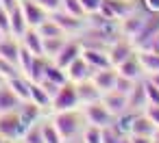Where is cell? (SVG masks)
<instances>
[{
	"instance_id": "obj_1",
	"label": "cell",
	"mask_w": 159,
	"mask_h": 143,
	"mask_svg": "<svg viewBox=\"0 0 159 143\" xmlns=\"http://www.w3.org/2000/svg\"><path fill=\"white\" fill-rule=\"evenodd\" d=\"M52 124L59 130V134L63 137L66 143H72L85 128V117L81 108H72V111H52Z\"/></svg>"
},
{
	"instance_id": "obj_2",
	"label": "cell",
	"mask_w": 159,
	"mask_h": 143,
	"mask_svg": "<svg viewBox=\"0 0 159 143\" xmlns=\"http://www.w3.org/2000/svg\"><path fill=\"white\" fill-rule=\"evenodd\" d=\"M72 108H81V100H79V91H76V82H63L57 91V95L52 98V111H72Z\"/></svg>"
},
{
	"instance_id": "obj_3",
	"label": "cell",
	"mask_w": 159,
	"mask_h": 143,
	"mask_svg": "<svg viewBox=\"0 0 159 143\" xmlns=\"http://www.w3.org/2000/svg\"><path fill=\"white\" fill-rule=\"evenodd\" d=\"M24 124L20 119L18 111H9V113H0V137L7 141H20L24 134Z\"/></svg>"
},
{
	"instance_id": "obj_4",
	"label": "cell",
	"mask_w": 159,
	"mask_h": 143,
	"mask_svg": "<svg viewBox=\"0 0 159 143\" xmlns=\"http://www.w3.org/2000/svg\"><path fill=\"white\" fill-rule=\"evenodd\" d=\"M83 111V117H85V124L89 126H98V128H107L116 121V117L107 111V106L98 100V102H92V104H85L81 106Z\"/></svg>"
},
{
	"instance_id": "obj_5",
	"label": "cell",
	"mask_w": 159,
	"mask_h": 143,
	"mask_svg": "<svg viewBox=\"0 0 159 143\" xmlns=\"http://www.w3.org/2000/svg\"><path fill=\"white\" fill-rule=\"evenodd\" d=\"M50 18L63 28V33L66 35H79V33H83L85 31V26H87V20L85 18H76V15H70V13H66V11H55V13H50Z\"/></svg>"
},
{
	"instance_id": "obj_6",
	"label": "cell",
	"mask_w": 159,
	"mask_h": 143,
	"mask_svg": "<svg viewBox=\"0 0 159 143\" xmlns=\"http://www.w3.org/2000/svg\"><path fill=\"white\" fill-rule=\"evenodd\" d=\"M107 54H109L111 65L116 67V65H120L124 59H129V57L135 54V46H133L131 39H126V37H118L113 44L107 46Z\"/></svg>"
},
{
	"instance_id": "obj_7",
	"label": "cell",
	"mask_w": 159,
	"mask_h": 143,
	"mask_svg": "<svg viewBox=\"0 0 159 143\" xmlns=\"http://www.w3.org/2000/svg\"><path fill=\"white\" fill-rule=\"evenodd\" d=\"M81 54H83V44H81V39H79V37H76V39H66L61 52L55 57L52 63H57L61 69H66V67H68L72 61H76Z\"/></svg>"
},
{
	"instance_id": "obj_8",
	"label": "cell",
	"mask_w": 159,
	"mask_h": 143,
	"mask_svg": "<svg viewBox=\"0 0 159 143\" xmlns=\"http://www.w3.org/2000/svg\"><path fill=\"white\" fill-rule=\"evenodd\" d=\"M100 102L107 106V111H109L113 117H118V115H122V113H126V111H129L126 93H122V91H116V89H111V91H105V93H102V98H100Z\"/></svg>"
},
{
	"instance_id": "obj_9",
	"label": "cell",
	"mask_w": 159,
	"mask_h": 143,
	"mask_svg": "<svg viewBox=\"0 0 159 143\" xmlns=\"http://www.w3.org/2000/svg\"><path fill=\"white\" fill-rule=\"evenodd\" d=\"M94 72H96V69H94V67L83 59V54L66 67V76H68V80H70V82H83V80H89Z\"/></svg>"
},
{
	"instance_id": "obj_10",
	"label": "cell",
	"mask_w": 159,
	"mask_h": 143,
	"mask_svg": "<svg viewBox=\"0 0 159 143\" xmlns=\"http://www.w3.org/2000/svg\"><path fill=\"white\" fill-rule=\"evenodd\" d=\"M20 7H22L24 18H26V22H29L31 28H37V26H39L44 20H48V15H50L42 5L35 2V0H20Z\"/></svg>"
},
{
	"instance_id": "obj_11",
	"label": "cell",
	"mask_w": 159,
	"mask_h": 143,
	"mask_svg": "<svg viewBox=\"0 0 159 143\" xmlns=\"http://www.w3.org/2000/svg\"><path fill=\"white\" fill-rule=\"evenodd\" d=\"M92 82L105 93V91H111V89H116V82H118V69L113 67V65H109V67H102V69H96L94 74H92Z\"/></svg>"
},
{
	"instance_id": "obj_12",
	"label": "cell",
	"mask_w": 159,
	"mask_h": 143,
	"mask_svg": "<svg viewBox=\"0 0 159 143\" xmlns=\"http://www.w3.org/2000/svg\"><path fill=\"white\" fill-rule=\"evenodd\" d=\"M126 102H129V111H133V113H142L148 106V98H146V89H144V78L135 80L133 89L126 93Z\"/></svg>"
},
{
	"instance_id": "obj_13",
	"label": "cell",
	"mask_w": 159,
	"mask_h": 143,
	"mask_svg": "<svg viewBox=\"0 0 159 143\" xmlns=\"http://www.w3.org/2000/svg\"><path fill=\"white\" fill-rule=\"evenodd\" d=\"M83 59L94 69H102V67H109L111 65L109 54H107V48H98V46H83Z\"/></svg>"
},
{
	"instance_id": "obj_14",
	"label": "cell",
	"mask_w": 159,
	"mask_h": 143,
	"mask_svg": "<svg viewBox=\"0 0 159 143\" xmlns=\"http://www.w3.org/2000/svg\"><path fill=\"white\" fill-rule=\"evenodd\" d=\"M20 48H22V44L16 35H2L0 37V57L16 63V65H18V59H20Z\"/></svg>"
},
{
	"instance_id": "obj_15",
	"label": "cell",
	"mask_w": 159,
	"mask_h": 143,
	"mask_svg": "<svg viewBox=\"0 0 159 143\" xmlns=\"http://www.w3.org/2000/svg\"><path fill=\"white\" fill-rule=\"evenodd\" d=\"M116 69H118L120 76L131 78V80H139V78H144V72H142V65H139V59H137V50H135L133 57H129V59H124L120 65H116Z\"/></svg>"
},
{
	"instance_id": "obj_16",
	"label": "cell",
	"mask_w": 159,
	"mask_h": 143,
	"mask_svg": "<svg viewBox=\"0 0 159 143\" xmlns=\"http://www.w3.org/2000/svg\"><path fill=\"white\" fill-rule=\"evenodd\" d=\"M76 91H79V100H81V106L85 104H92V102H98L102 98V91L89 80H83V82H76Z\"/></svg>"
},
{
	"instance_id": "obj_17",
	"label": "cell",
	"mask_w": 159,
	"mask_h": 143,
	"mask_svg": "<svg viewBox=\"0 0 159 143\" xmlns=\"http://www.w3.org/2000/svg\"><path fill=\"white\" fill-rule=\"evenodd\" d=\"M155 124L150 121V117L142 111V113H135V117H133V121H131V130H129V134H139V137H152V132H155Z\"/></svg>"
},
{
	"instance_id": "obj_18",
	"label": "cell",
	"mask_w": 159,
	"mask_h": 143,
	"mask_svg": "<svg viewBox=\"0 0 159 143\" xmlns=\"http://www.w3.org/2000/svg\"><path fill=\"white\" fill-rule=\"evenodd\" d=\"M22 102H24V100H20V98L13 93V89L7 85V80H5L2 85H0V113L18 111Z\"/></svg>"
},
{
	"instance_id": "obj_19",
	"label": "cell",
	"mask_w": 159,
	"mask_h": 143,
	"mask_svg": "<svg viewBox=\"0 0 159 143\" xmlns=\"http://www.w3.org/2000/svg\"><path fill=\"white\" fill-rule=\"evenodd\" d=\"M20 44L31 50L35 57H44V37L37 33V28H29L22 37H20Z\"/></svg>"
},
{
	"instance_id": "obj_20",
	"label": "cell",
	"mask_w": 159,
	"mask_h": 143,
	"mask_svg": "<svg viewBox=\"0 0 159 143\" xmlns=\"http://www.w3.org/2000/svg\"><path fill=\"white\" fill-rule=\"evenodd\" d=\"M137 59H139L144 76H152V74L159 72V52H155V50H137Z\"/></svg>"
},
{
	"instance_id": "obj_21",
	"label": "cell",
	"mask_w": 159,
	"mask_h": 143,
	"mask_svg": "<svg viewBox=\"0 0 159 143\" xmlns=\"http://www.w3.org/2000/svg\"><path fill=\"white\" fill-rule=\"evenodd\" d=\"M42 111H44V108H42V106H37L35 102H31V100H24V102L20 104V108H18V113H20V119H22L24 128L33 126V124L39 119Z\"/></svg>"
},
{
	"instance_id": "obj_22",
	"label": "cell",
	"mask_w": 159,
	"mask_h": 143,
	"mask_svg": "<svg viewBox=\"0 0 159 143\" xmlns=\"http://www.w3.org/2000/svg\"><path fill=\"white\" fill-rule=\"evenodd\" d=\"M7 85L13 89V93H16L20 100H31V80H29L24 74H18V76L9 78Z\"/></svg>"
},
{
	"instance_id": "obj_23",
	"label": "cell",
	"mask_w": 159,
	"mask_h": 143,
	"mask_svg": "<svg viewBox=\"0 0 159 143\" xmlns=\"http://www.w3.org/2000/svg\"><path fill=\"white\" fill-rule=\"evenodd\" d=\"M9 13H11V35H16V37L20 39V37H22L31 26H29V22H26L24 11H22V7H20V5H18L16 9H11Z\"/></svg>"
},
{
	"instance_id": "obj_24",
	"label": "cell",
	"mask_w": 159,
	"mask_h": 143,
	"mask_svg": "<svg viewBox=\"0 0 159 143\" xmlns=\"http://www.w3.org/2000/svg\"><path fill=\"white\" fill-rule=\"evenodd\" d=\"M48 63H50V59H46V57H35V59H33V63H31V69L26 72V78H29V80H33V82L44 80L46 69H48Z\"/></svg>"
},
{
	"instance_id": "obj_25",
	"label": "cell",
	"mask_w": 159,
	"mask_h": 143,
	"mask_svg": "<svg viewBox=\"0 0 159 143\" xmlns=\"http://www.w3.org/2000/svg\"><path fill=\"white\" fill-rule=\"evenodd\" d=\"M31 102H35L42 108H52V98L44 91L39 82H33V80H31Z\"/></svg>"
},
{
	"instance_id": "obj_26",
	"label": "cell",
	"mask_w": 159,
	"mask_h": 143,
	"mask_svg": "<svg viewBox=\"0 0 159 143\" xmlns=\"http://www.w3.org/2000/svg\"><path fill=\"white\" fill-rule=\"evenodd\" d=\"M37 33H39L44 39H46V37H68V35L63 33V28H61L50 15H48V20H44V22L37 26Z\"/></svg>"
},
{
	"instance_id": "obj_27",
	"label": "cell",
	"mask_w": 159,
	"mask_h": 143,
	"mask_svg": "<svg viewBox=\"0 0 159 143\" xmlns=\"http://www.w3.org/2000/svg\"><path fill=\"white\" fill-rule=\"evenodd\" d=\"M66 39H68V37H46V39H44V57L50 59V61H55V57L61 52Z\"/></svg>"
},
{
	"instance_id": "obj_28",
	"label": "cell",
	"mask_w": 159,
	"mask_h": 143,
	"mask_svg": "<svg viewBox=\"0 0 159 143\" xmlns=\"http://www.w3.org/2000/svg\"><path fill=\"white\" fill-rule=\"evenodd\" d=\"M20 143H44V130H42V121H35L33 126H29L20 139Z\"/></svg>"
},
{
	"instance_id": "obj_29",
	"label": "cell",
	"mask_w": 159,
	"mask_h": 143,
	"mask_svg": "<svg viewBox=\"0 0 159 143\" xmlns=\"http://www.w3.org/2000/svg\"><path fill=\"white\" fill-rule=\"evenodd\" d=\"M42 130H44V143H66V141H63V137L59 134V130L55 128L52 119L42 121Z\"/></svg>"
},
{
	"instance_id": "obj_30",
	"label": "cell",
	"mask_w": 159,
	"mask_h": 143,
	"mask_svg": "<svg viewBox=\"0 0 159 143\" xmlns=\"http://www.w3.org/2000/svg\"><path fill=\"white\" fill-rule=\"evenodd\" d=\"M81 143H102V128L85 124V128L81 132Z\"/></svg>"
},
{
	"instance_id": "obj_31",
	"label": "cell",
	"mask_w": 159,
	"mask_h": 143,
	"mask_svg": "<svg viewBox=\"0 0 159 143\" xmlns=\"http://www.w3.org/2000/svg\"><path fill=\"white\" fill-rule=\"evenodd\" d=\"M124 132L116 126V124H111V126H107V128H102V143H122L124 141Z\"/></svg>"
},
{
	"instance_id": "obj_32",
	"label": "cell",
	"mask_w": 159,
	"mask_h": 143,
	"mask_svg": "<svg viewBox=\"0 0 159 143\" xmlns=\"http://www.w3.org/2000/svg\"><path fill=\"white\" fill-rule=\"evenodd\" d=\"M44 78H48V80H52V82H57V85H63V82H68V76H66V69H61L57 63H48V69H46V76Z\"/></svg>"
},
{
	"instance_id": "obj_33",
	"label": "cell",
	"mask_w": 159,
	"mask_h": 143,
	"mask_svg": "<svg viewBox=\"0 0 159 143\" xmlns=\"http://www.w3.org/2000/svg\"><path fill=\"white\" fill-rule=\"evenodd\" d=\"M18 74H22L20 65H16V63H11V61H7V59L0 57V76H2L5 80H9V78H13Z\"/></svg>"
},
{
	"instance_id": "obj_34",
	"label": "cell",
	"mask_w": 159,
	"mask_h": 143,
	"mask_svg": "<svg viewBox=\"0 0 159 143\" xmlns=\"http://www.w3.org/2000/svg\"><path fill=\"white\" fill-rule=\"evenodd\" d=\"M61 11H66L70 15H76V18H87L85 11H83L81 0H61Z\"/></svg>"
},
{
	"instance_id": "obj_35",
	"label": "cell",
	"mask_w": 159,
	"mask_h": 143,
	"mask_svg": "<svg viewBox=\"0 0 159 143\" xmlns=\"http://www.w3.org/2000/svg\"><path fill=\"white\" fill-rule=\"evenodd\" d=\"M144 89H146V98H148V104H159V87L144 76Z\"/></svg>"
},
{
	"instance_id": "obj_36",
	"label": "cell",
	"mask_w": 159,
	"mask_h": 143,
	"mask_svg": "<svg viewBox=\"0 0 159 143\" xmlns=\"http://www.w3.org/2000/svg\"><path fill=\"white\" fill-rule=\"evenodd\" d=\"M105 0H81V5H83V11L85 15H92V13H98L100 7H102Z\"/></svg>"
},
{
	"instance_id": "obj_37",
	"label": "cell",
	"mask_w": 159,
	"mask_h": 143,
	"mask_svg": "<svg viewBox=\"0 0 159 143\" xmlns=\"http://www.w3.org/2000/svg\"><path fill=\"white\" fill-rule=\"evenodd\" d=\"M37 5H42L48 13H55V11H59L61 9V0H35Z\"/></svg>"
},
{
	"instance_id": "obj_38",
	"label": "cell",
	"mask_w": 159,
	"mask_h": 143,
	"mask_svg": "<svg viewBox=\"0 0 159 143\" xmlns=\"http://www.w3.org/2000/svg\"><path fill=\"white\" fill-rule=\"evenodd\" d=\"M39 85L44 87V91H46L50 98H55V95H57V91H59V87H61V85H57V82H52V80H48V78L39 80Z\"/></svg>"
},
{
	"instance_id": "obj_39",
	"label": "cell",
	"mask_w": 159,
	"mask_h": 143,
	"mask_svg": "<svg viewBox=\"0 0 159 143\" xmlns=\"http://www.w3.org/2000/svg\"><path fill=\"white\" fill-rule=\"evenodd\" d=\"M144 113L150 117V121L159 128V104H148L146 108H144Z\"/></svg>"
},
{
	"instance_id": "obj_40",
	"label": "cell",
	"mask_w": 159,
	"mask_h": 143,
	"mask_svg": "<svg viewBox=\"0 0 159 143\" xmlns=\"http://www.w3.org/2000/svg\"><path fill=\"white\" fill-rule=\"evenodd\" d=\"M148 13H159V0H142Z\"/></svg>"
},
{
	"instance_id": "obj_41",
	"label": "cell",
	"mask_w": 159,
	"mask_h": 143,
	"mask_svg": "<svg viewBox=\"0 0 159 143\" xmlns=\"http://www.w3.org/2000/svg\"><path fill=\"white\" fill-rule=\"evenodd\" d=\"M131 143H155L152 137H139V134H129Z\"/></svg>"
},
{
	"instance_id": "obj_42",
	"label": "cell",
	"mask_w": 159,
	"mask_h": 143,
	"mask_svg": "<svg viewBox=\"0 0 159 143\" xmlns=\"http://www.w3.org/2000/svg\"><path fill=\"white\" fill-rule=\"evenodd\" d=\"M20 5V0H0V7H5L7 11H11V9H16Z\"/></svg>"
},
{
	"instance_id": "obj_43",
	"label": "cell",
	"mask_w": 159,
	"mask_h": 143,
	"mask_svg": "<svg viewBox=\"0 0 159 143\" xmlns=\"http://www.w3.org/2000/svg\"><path fill=\"white\" fill-rule=\"evenodd\" d=\"M146 78H150V80H152V82L159 87V72H157V74H152V76H146Z\"/></svg>"
},
{
	"instance_id": "obj_44",
	"label": "cell",
	"mask_w": 159,
	"mask_h": 143,
	"mask_svg": "<svg viewBox=\"0 0 159 143\" xmlns=\"http://www.w3.org/2000/svg\"><path fill=\"white\" fill-rule=\"evenodd\" d=\"M152 141L159 143V128H155V132H152Z\"/></svg>"
},
{
	"instance_id": "obj_45",
	"label": "cell",
	"mask_w": 159,
	"mask_h": 143,
	"mask_svg": "<svg viewBox=\"0 0 159 143\" xmlns=\"http://www.w3.org/2000/svg\"><path fill=\"white\" fill-rule=\"evenodd\" d=\"M122 143H131V139H129V134L124 137V141H122Z\"/></svg>"
},
{
	"instance_id": "obj_46",
	"label": "cell",
	"mask_w": 159,
	"mask_h": 143,
	"mask_svg": "<svg viewBox=\"0 0 159 143\" xmlns=\"http://www.w3.org/2000/svg\"><path fill=\"white\" fill-rule=\"evenodd\" d=\"M0 143H7V139H2V137H0Z\"/></svg>"
},
{
	"instance_id": "obj_47",
	"label": "cell",
	"mask_w": 159,
	"mask_h": 143,
	"mask_svg": "<svg viewBox=\"0 0 159 143\" xmlns=\"http://www.w3.org/2000/svg\"><path fill=\"white\" fill-rule=\"evenodd\" d=\"M2 82H5V78H2V76H0V85H2Z\"/></svg>"
},
{
	"instance_id": "obj_48",
	"label": "cell",
	"mask_w": 159,
	"mask_h": 143,
	"mask_svg": "<svg viewBox=\"0 0 159 143\" xmlns=\"http://www.w3.org/2000/svg\"><path fill=\"white\" fill-rule=\"evenodd\" d=\"M7 143H20V141H7Z\"/></svg>"
},
{
	"instance_id": "obj_49",
	"label": "cell",
	"mask_w": 159,
	"mask_h": 143,
	"mask_svg": "<svg viewBox=\"0 0 159 143\" xmlns=\"http://www.w3.org/2000/svg\"><path fill=\"white\" fill-rule=\"evenodd\" d=\"M0 37H2V31H0Z\"/></svg>"
}]
</instances>
